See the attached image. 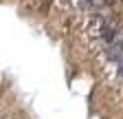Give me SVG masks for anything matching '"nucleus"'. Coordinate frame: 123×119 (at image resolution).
Returning <instances> with one entry per match:
<instances>
[]
</instances>
